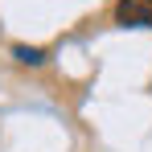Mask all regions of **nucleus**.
Instances as JSON below:
<instances>
[{
	"instance_id": "f03ea898",
	"label": "nucleus",
	"mask_w": 152,
	"mask_h": 152,
	"mask_svg": "<svg viewBox=\"0 0 152 152\" xmlns=\"http://www.w3.org/2000/svg\"><path fill=\"white\" fill-rule=\"evenodd\" d=\"M12 53H17L25 66H41V62H45V50H37V45H17Z\"/></svg>"
},
{
	"instance_id": "f257e3e1",
	"label": "nucleus",
	"mask_w": 152,
	"mask_h": 152,
	"mask_svg": "<svg viewBox=\"0 0 152 152\" xmlns=\"http://www.w3.org/2000/svg\"><path fill=\"white\" fill-rule=\"evenodd\" d=\"M115 25H124V29H152V0H119L115 4Z\"/></svg>"
}]
</instances>
